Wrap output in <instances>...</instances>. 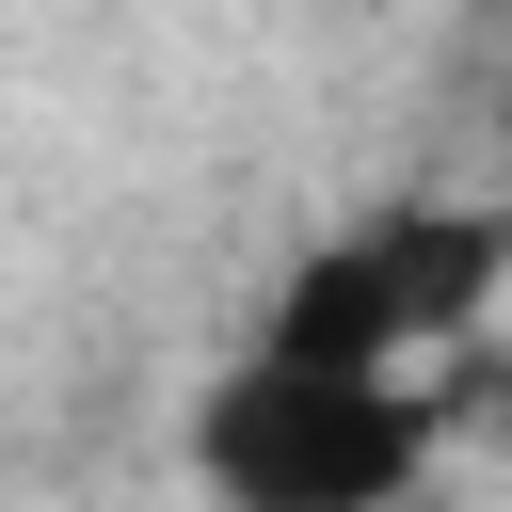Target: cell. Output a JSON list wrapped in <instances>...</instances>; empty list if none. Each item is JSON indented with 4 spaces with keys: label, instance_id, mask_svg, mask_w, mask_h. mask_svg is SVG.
<instances>
[{
    "label": "cell",
    "instance_id": "2",
    "mask_svg": "<svg viewBox=\"0 0 512 512\" xmlns=\"http://www.w3.org/2000/svg\"><path fill=\"white\" fill-rule=\"evenodd\" d=\"M496 272H512V208L400 192V208H368V224L304 240L256 336H288V352H336V368H432V352H464V336H480Z\"/></svg>",
    "mask_w": 512,
    "mask_h": 512
},
{
    "label": "cell",
    "instance_id": "1",
    "mask_svg": "<svg viewBox=\"0 0 512 512\" xmlns=\"http://www.w3.org/2000/svg\"><path fill=\"white\" fill-rule=\"evenodd\" d=\"M432 432L448 416L416 368H336V352L256 336L192 400V480H208V512H400Z\"/></svg>",
    "mask_w": 512,
    "mask_h": 512
},
{
    "label": "cell",
    "instance_id": "3",
    "mask_svg": "<svg viewBox=\"0 0 512 512\" xmlns=\"http://www.w3.org/2000/svg\"><path fill=\"white\" fill-rule=\"evenodd\" d=\"M496 16H512V0H496Z\"/></svg>",
    "mask_w": 512,
    "mask_h": 512
}]
</instances>
